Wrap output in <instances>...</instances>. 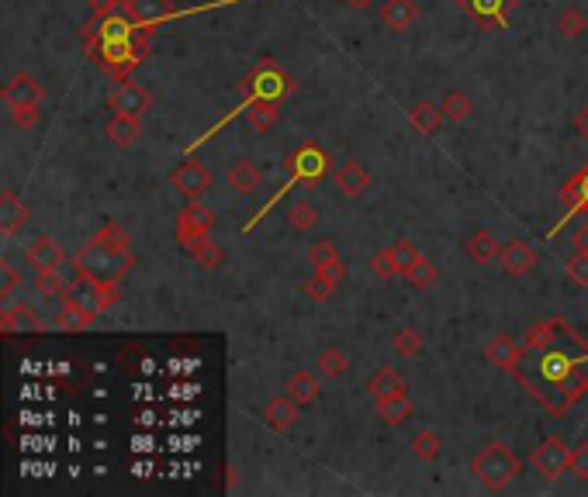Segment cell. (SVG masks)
<instances>
[{"label":"cell","instance_id":"1","mask_svg":"<svg viewBox=\"0 0 588 497\" xmlns=\"http://www.w3.org/2000/svg\"><path fill=\"white\" fill-rule=\"evenodd\" d=\"M80 35H83L87 56L98 62V70H104L115 83H121L132 77V70L146 59L153 32L138 28L136 21L125 14V4H121V11L108 14V18L90 14V21L80 28Z\"/></svg>","mask_w":588,"mask_h":497},{"label":"cell","instance_id":"2","mask_svg":"<svg viewBox=\"0 0 588 497\" xmlns=\"http://www.w3.org/2000/svg\"><path fill=\"white\" fill-rule=\"evenodd\" d=\"M326 170H329V155L322 153L318 145H312V142H308V145L294 149V153L288 155V159H284V173H288L284 187H277L274 197H270V201H267L263 208L256 211V214L250 218V221H246V225H242V229L253 231L256 225H260V221H263V218H267V214H270V211L277 208V201L291 193V187H301V183H305V187H315V183H318V180L326 176Z\"/></svg>","mask_w":588,"mask_h":497},{"label":"cell","instance_id":"3","mask_svg":"<svg viewBox=\"0 0 588 497\" xmlns=\"http://www.w3.org/2000/svg\"><path fill=\"white\" fill-rule=\"evenodd\" d=\"M519 470H523V463L519 456L512 453L506 442H488L478 456L470 459V474L474 480L485 487V491H506L512 480L519 477Z\"/></svg>","mask_w":588,"mask_h":497},{"label":"cell","instance_id":"4","mask_svg":"<svg viewBox=\"0 0 588 497\" xmlns=\"http://www.w3.org/2000/svg\"><path fill=\"white\" fill-rule=\"evenodd\" d=\"M242 94L246 100H288V97L298 90V80L277 62V59H260L253 70L242 77Z\"/></svg>","mask_w":588,"mask_h":497},{"label":"cell","instance_id":"5","mask_svg":"<svg viewBox=\"0 0 588 497\" xmlns=\"http://www.w3.org/2000/svg\"><path fill=\"white\" fill-rule=\"evenodd\" d=\"M132 267H136V256H132V252L104 246L98 239H90V242L73 256V269H77V273H90V277L108 280V284H118Z\"/></svg>","mask_w":588,"mask_h":497},{"label":"cell","instance_id":"6","mask_svg":"<svg viewBox=\"0 0 588 497\" xmlns=\"http://www.w3.org/2000/svg\"><path fill=\"white\" fill-rule=\"evenodd\" d=\"M59 305H77V307H87V311H111L118 305V284H108V280H98V277H90V273H77L73 280H70V287L66 294L59 297Z\"/></svg>","mask_w":588,"mask_h":497},{"label":"cell","instance_id":"7","mask_svg":"<svg viewBox=\"0 0 588 497\" xmlns=\"http://www.w3.org/2000/svg\"><path fill=\"white\" fill-rule=\"evenodd\" d=\"M457 4L481 32H506L519 7V0H457Z\"/></svg>","mask_w":588,"mask_h":497},{"label":"cell","instance_id":"8","mask_svg":"<svg viewBox=\"0 0 588 497\" xmlns=\"http://www.w3.org/2000/svg\"><path fill=\"white\" fill-rule=\"evenodd\" d=\"M571 449H574V445H568L561 436H550V439H544L536 445V453H533V470H536L544 480L564 477V474H571Z\"/></svg>","mask_w":588,"mask_h":497},{"label":"cell","instance_id":"9","mask_svg":"<svg viewBox=\"0 0 588 497\" xmlns=\"http://www.w3.org/2000/svg\"><path fill=\"white\" fill-rule=\"evenodd\" d=\"M561 204H564V218H561V225H554V231L564 229L571 218H582V225H588V163L585 170H578L571 180H564ZM554 231H550V239H554Z\"/></svg>","mask_w":588,"mask_h":497},{"label":"cell","instance_id":"10","mask_svg":"<svg viewBox=\"0 0 588 497\" xmlns=\"http://www.w3.org/2000/svg\"><path fill=\"white\" fill-rule=\"evenodd\" d=\"M149 108H153V94H149L146 87L132 83V80H121L115 90L108 94V111H111V115L142 117Z\"/></svg>","mask_w":588,"mask_h":497},{"label":"cell","instance_id":"11","mask_svg":"<svg viewBox=\"0 0 588 497\" xmlns=\"http://www.w3.org/2000/svg\"><path fill=\"white\" fill-rule=\"evenodd\" d=\"M170 183H174L176 191L184 193L187 201H194V197H204V193H208V187H212V170H208L201 159L187 155V159H184V163L170 173Z\"/></svg>","mask_w":588,"mask_h":497},{"label":"cell","instance_id":"12","mask_svg":"<svg viewBox=\"0 0 588 497\" xmlns=\"http://www.w3.org/2000/svg\"><path fill=\"white\" fill-rule=\"evenodd\" d=\"M215 211L208 208L201 197H194V201H187V208L176 214V242H187L194 235H208V231H215Z\"/></svg>","mask_w":588,"mask_h":497},{"label":"cell","instance_id":"13","mask_svg":"<svg viewBox=\"0 0 588 497\" xmlns=\"http://www.w3.org/2000/svg\"><path fill=\"white\" fill-rule=\"evenodd\" d=\"M125 14L136 21L138 28H159L163 21H174L180 11H176L174 0H125Z\"/></svg>","mask_w":588,"mask_h":497},{"label":"cell","instance_id":"14","mask_svg":"<svg viewBox=\"0 0 588 497\" xmlns=\"http://www.w3.org/2000/svg\"><path fill=\"white\" fill-rule=\"evenodd\" d=\"M336 187L339 193L346 197V201H360V197H367V191L374 187V176L371 170L360 163V159H346L339 170H336Z\"/></svg>","mask_w":588,"mask_h":497},{"label":"cell","instance_id":"15","mask_svg":"<svg viewBox=\"0 0 588 497\" xmlns=\"http://www.w3.org/2000/svg\"><path fill=\"white\" fill-rule=\"evenodd\" d=\"M523 352L526 349L516 342L509 332H498V335H491L488 342H485V363H491L495 370H506V373H516Z\"/></svg>","mask_w":588,"mask_h":497},{"label":"cell","instance_id":"16","mask_svg":"<svg viewBox=\"0 0 588 497\" xmlns=\"http://www.w3.org/2000/svg\"><path fill=\"white\" fill-rule=\"evenodd\" d=\"M0 328L7 335H28V332H45V322L28 305H4V311H0Z\"/></svg>","mask_w":588,"mask_h":497},{"label":"cell","instance_id":"17","mask_svg":"<svg viewBox=\"0 0 588 497\" xmlns=\"http://www.w3.org/2000/svg\"><path fill=\"white\" fill-rule=\"evenodd\" d=\"M381 21L394 35H405L412 24L419 21V4L415 0H384L381 4Z\"/></svg>","mask_w":588,"mask_h":497},{"label":"cell","instance_id":"18","mask_svg":"<svg viewBox=\"0 0 588 497\" xmlns=\"http://www.w3.org/2000/svg\"><path fill=\"white\" fill-rule=\"evenodd\" d=\"M464 252H468V259L474 267H488L502 256V246H498L491 229H474L468 235V242H464Z\"/></svg>","mask_w":588,"mask_h":497},{"label":"cell","instance_id":"19","mask_svg":"<svg viewBox=\"0 0 588 497\" xmlns=\"http://www.w3.org/2000/svg\"><path fill=\"white\" fill-rule=\"evenodd\" d=\"M180 246H184V252H187L201 269H218L225 263V252H222V246L215 242L212 231H208V235H194V239H187V242H180Z\"/></svg>","mask_w":588,"mask_h":497},{"label":"cell","instance_id":"20","mask_svg":"<svg viewBox=\"0 0 588 497\" xmlns=\"http://www.w3.org/2000/svg\"><path fill=\"white\" fill-rule=\"evenodd\" d=\"M104 138L115 145V149H132L142 142V121L132 115H115L104 125Z\"/></svg>","mask_w":588,"mask_h":497},{"label":"cell","instance_id":"21","mask_svg":"<svg viewBox=\"0 0 588 497\" xmlns=\"http://www.w3.org/2000/svg\"><path fill=\"white\" fill-rule=\"evenodd\" d=\"M28 218H32V211H28V204L21 201L14 191H4L0 193V229H4V235L11 239V235H18L24 225H28Z\"/></svg>","mask_w":588,"mask_h":497},{"label":"cell","instance_id":"22","mask_svg":"<svg viewBox=\"0 0 588 497\" xmlns=\"http://www.w3.org/2000/svg\"><path fill=\"white\" fill-rule=\"evenodd\" d=\"M498 263H502V269H506L509 277H526V273L536 269V252H533V246H526V242L516 239V242H506V246H502Z\"/></svg>","mask_w":588,"mask_h":497},{"label":"cell","instance_id":"23","mask_svg":"<svg viewBox=\"0 0 588 497\" xmlns=\"http://www.w3.org/2000/svg\"><path fill=\"white\" fill-rule=\"evenodd\" d=\"M260 183H263V170L256 166L253 159H232L229 163V187L235 193L250 197V193L260 191Z\"/></svg>","mask_w":588,"mask_h":497},{"label":"cell","instance_id":"24","mask_svg":"<svg viewBox=\"0 0 588 497\" xmlns=\"http://www.w3.org/2000/svg\"><path fill=\"white\" fill-rule=\"evenodd\" d=\"M24 263L32 269H49L66 263V248L59 246L56 239H35L32 246L24 248Z\"/></svg>","mask_w":588,"mask_h":497},{"label":"cell","instance_id":"25","mask_svg":"<svg viewBox=\"0 0 588 497\" xmlns=\"http://www.w3.org/2000/svg\"><path fill=\"white\" fill-rule=\"evenodd\" d=\"M298 415H301V404L294 401L288 390L263 408V421H267L274 432H288L294 421H298Z\"/></svg>","mask_w":588,"mask_h":497},{"label":"cell","instance_id":"26","mask_svg":"<svg viewBox=\"0 0 588 497\" xmlns=\"http://www.w3.org/2000/svg\"><path fill=\"white\" fill-rule=\"evenodd\" d=\"M42 97H45L42 83L35 77H28V73H18V77L4 87V104H7V108H18V104H42Z\"/></svg>","mask_w":588,"mask_h":497},{"label":"cell","instance_id":"27","mask_svg":"<svg viewBox=\"0 0 588 497\" xmlns=\"http://www.w3.org/2000/svg\"><path fill=\"white\" fill-rule=\"evenodd\" d=\"M367 394H371L374 401L377 398H402V394H409V383H405V377L394 366H381L371 380H367Z\"/></svg>","mask_w":588,"mask_h":497},{"label":"cell","instance_id":"28","mask_svg":"<svg viewBox=\"0 0 588 497\" xmlns=\"http://www.w3.org/2000/svg\"><path fill=\"white\" fill-rule=\"evenodd\" d=\"M409 121H412V128H415L419 135L432 138V135H440V128H443L447 115H443V104H432V100H419V104H415V108L409 111Z\"/></svg>","mask_w":588,"mask_h":497},{"label":"cell","instance_id":"29","mask_svg":"<svg viewBox=\"0 0 588 497\" xmlns=\"http://www.w3.org/2000/svg\"><path fill=\"white\" fill-rule=\"evenodd\" d=\"M284 390H288L301 408H308V404L318 401L322 383H318V377H315L312 370H294L291 377H288V387H284Z\"/></svg>","mask_w":588,"mask_h":497},{"label":"cell","instance_id":"30","mask_svg":"<svg viewBox=\"0 0 588 497\" xmlns=\"http://www.w3.org/2000/svg\"><path fill=\"white\" fill-rule=\"evenodd\" d=\"M564 325L561 318H547V322H536V325L526 328V339H523V349L526 352H544V349H554V339H557V328Z\"/></svg>","mask_w":588,"mask_h":497},{"label":"cell","instance_id":"31","mask_svg":"<svg viewBox=\"0 0 588 497\" xmlns=\"http://www.w3.org/2000/svg\"><path fill=\"white\" fill-rule=\"evenodd\" d=\"M284 218H288V225H291L294 231H312L315 225H318V208L301 193V197H294L291 204H288Z\"/></svg>","mask_w":588,"mask_h":497},{"label":"cell","instance_id":"32","mask_svg":"<svg viewBox=\"0 0 588 497\" xmlns=\"http://www.w3.org/2000/svg\"><path fill=\"white\" fill-rule=\"evenodd\" d=\"M377 418L388 421V425H405V421L415 415V404L409 401V394L402 398H377Z\"/></svg>","mask_w":588,"mask_h":497},{"label":"cell","instance_id":"33","mask_svg":"<svg viewBox=\"0 0 588 497\" xmlns=\"http://www.w3.org/2000/svg\"><path fill=\"white\" fill-rule=\"evenodd\" d=\"M443 453V436L436 432V428H422L415 439H412V456L419 459V463H436Z\"/></svg>","mask_w":588,"mask_h":497},{"label":"cell","instance_id":"34","mask_svg":"<svg viewBox=\"0 0 588 497\" xmlns=\"http://www.w3.org/2000/svg\"><path fill=\"white\" fill-rule=\"evenodd\" d=\"M94 322H98V314H94V311H87V307L59 305L56 325L62 328V332H83V328H90Z\"/></svg>","mask_w":588,"mask_h":497},{"label":"cell","instance_id":"35","mask_svg":"<svg viewBox=\"0 0 588 497\" xmlns=\"http://www.w3.org/2000/svg\"><path fill=\"white\" fill-rule=\"evenodd\" d=\"M315 363H318V373H322V377H329V380H339V377H346V373H350V356H346L343 349H336V345H333V349H322Z\"/></svg>","mask_w":588,"mask_h":497},{"label":"cell","instance_id":"36","mask_svg":"<svg viewBox=\"0 0 588 497\" xmlns=\"http://www.w3.org/2000/svg\"><path fill=\"white\" fill-rule=\"evenodd\" d=\"M35 290H39L42 297H62L66 287H70V280L62 277V267H49V269H35Z\"/></svg>","mask_w":588,"mask_h":497},{"label":"cell","instance_id":"37","mask_svg":"<svg viewBox=\"0 0 588 497\" xmlns=\"http://www.w3.org/2000/svg\"><path fill=\"white\" fill-rule=\"evenodd\" d=\"M443 115H447V121L460 125V121H468V117L474 115V100H470L460 87H453V90H447V97H443Z\"/></svg>","mask_w":588,"mask_h":497},{"label":"cell","instance_id":"38","mask_svg":"<svg viewBox=\"0 0 588 497\" xmlns=\"http://www.w3.org/2000/svg\"><path fill=\"white\" fill-rule=\"evenodd\" d=\"M371 273L377 277V280H398L402 277V267H398V256H394V246H384L377 248L371 256Z\"/></svg>","mask_w":588,"mask_h":497},{"label":"cell","instance_id":"39","mask_svg":"<svg viewBox=\"0 0 588 497\" xmlns=\"http://www.w3.org/2000/svg\"><path fill=\"white\" fill-rule=\"evenodd\" d=\"M557 32H561V39H582L588 32V14L582 7H564L557 14Z\"/></svg>","mask_w":588,"mask_h":497},{"label":"cell","instance_id":"40","mask_svg":"<svg viewBox=\"0 0 588 497\" xmlns=\"http://www.w3.org/2000/svg\"><path fill=\"white\" fill-rule=\"evenodd\" d=\"M392 349L402 356V360H415L422 352V335L415 328H398L392 335Z\"/></svg>","mask_w":588,"mask_h":497},{"label":"cell","instance_id":"41","mask_svg":"<svg viewBox=\"0 0 588 497\" xmlns=\"http://www.w3.org/2000/svg\"><path fill=\"white\" fill-rule=\"evenodd\" d=\"M436 280H440V269L432 267L426 256H422V259H419V263L405 273V284H409L412 290H430Z\"/></svg>","mask_w":588,"mask_h":497},{"label":"cell","instance_id":"42","mask_svg":"<svg viewBox=\"0 0 588 497\" xmlns=\"http://www.w3.org/2000/svg\"><path fill=\"white\" fill-rule=\"evenodd\" d=\"M564 269H568V277L578 284V287H588V246H582V242H578V248L568 256Z\"/></svg>","mask_w":588,"mask_h":497},{"label":"cell","instance_id":"43","mask_svg":"<svg viewBox=\"0 0 588 497\" xmlns=\"http://www.w3.org/2000/svg\"><path fill=\"white\" fill-rule=\"evenodd\" d=\"M305 256H308L312 269H318V267H326V263H336V259H339V246H336L333 239H318V242L308 246Z\"/></svg>","mask_w":588,"mask_h":497},{"label":"cell","instance_id":"44","mask_svg":"<svg viewBox=\"0 0 588 497\" xmlns=\"http://www.w3.org/2000/svg\"><path fill=\"white\" fill-rule=\"evenodd\" d=\"M98 242H104V246L111 248H121V252H132V242H128V231L121 229L118 221H108V225H100L98 235H94Z\"/></svg>","mask_w":588,"mask_h":497},{"label":"cell","instance_id":"45","mask_svg":"<svg viewBox=\"0 0 588 497\" xmlns=\"http://www.w3.org/2000/svg\"><path fill=\"white\" fill-rule=\"evenodd\" d=\"M394 256H398V267H402V277H405V273L422 259V248L415 246V242H409V239H398V242H394Z\"/></svg>","mask_w":588,"mask_h":497},{"label":"cell","instance_id":"46","mask_svg":"<svg viewBox=\"0 0 588 497\" xmlns=\"http://www.w3.org/2000/svg\"><path fill=\"white\" fill-rule=\"evenodd\" d=\"M301 294H305L308 301H315V305H322V301H329V297H333L336 290L329 287V284H326V280H322L318 273H312V277H308V280L301 284Z\"/></svg>","mask_w":588,"mask_h":497},{"label":"cell","instance_id":"47","mask_svg":"<svg viewBox=\"0 0 588 497\" xmlns=\"http://www.w3.org/2000/svg\"><path fill=\"white\" fill-rule=\"evenodd\" d=\"M0 273H4V287H0V305H11V297H14V290L21 287V273L7 259L0 263Z\"/></svg>","mask_w":588,"mask_h":497},{"label":"cell","instance_id":"48","mask_svg":"<svg viewBox=\"0 0 588 497\" xmlns=\"http://www.w3.org/2000/svg\"><path fill=\"white\" fill-rule=\"evenodd\" d=\"M11 121H14L18 128H35L42 121L39 104H18V108H11Z\"/></svg>","mask_w":588,"mask_h":497},{"label":"cell","instance_id":"49","mask_svg":"<svg viewBox=\"0 0 588 497\" xmlns=\"http://www.w3.org/2000/svg\"><path fill=\"white\" fill-rule=\"evenodd\" d=\"M315 273H318V277H322V280H326V284H329L333 290H339V284L346 280V263H343V259H336V263H326V267H318Z\"/></svg>","mask_w":588,"mask_h":497},{"label":"cell","instance_id":"50","mask_svg":"<svg viewBox=\"0 0 588 497\" xmlns=\"http://www.w3.org/2000/svg\"><path fill=\"white\" fill-rule=\"evenodd\" d=\"M571 477L588 480V442H582V445L571 449Z\"/></svg>","mask_w":588,"mask_h":497},{"label":"cell","instance_id":"51","mask_svg":"<svg viewBox=\"0 0 588 497\" xmlns=\"http://www.w3.org/2000/svg\"><path fill=\"white\" fill-rule=\"evenodd\" d=\"M574 132H578L588 142V104H582V108L574 111Z\"/></svg>","mask_w":588,"mask_h":497},{"label":"cell","instance_id":"52","mask_svg":"<svg viewBox=\"0 0 588 497\" xmlns=\"http://www.w3.org/2000/svg\"><path fill=\"white\" fill-rule=\"evenodd\" d=\"M343 4H346V7H353V11H371L377 0H343Z\"/></svg>","mask_w":588,"mask_h":497},{"label":"cell","instance_id":"53","mask_svg":"<svg viewBox=\"0 0 588 497\" xmlns=\"http://www.w3.org/2000/svg\"><path fill=\"white\" fill-rule=\"evenodd\" d=\"M574 373H578V377H582V380L588 383V356H582V360L574 363Z\"/></svg>","mask_w":588,"mask_h":497}]
</instances>
